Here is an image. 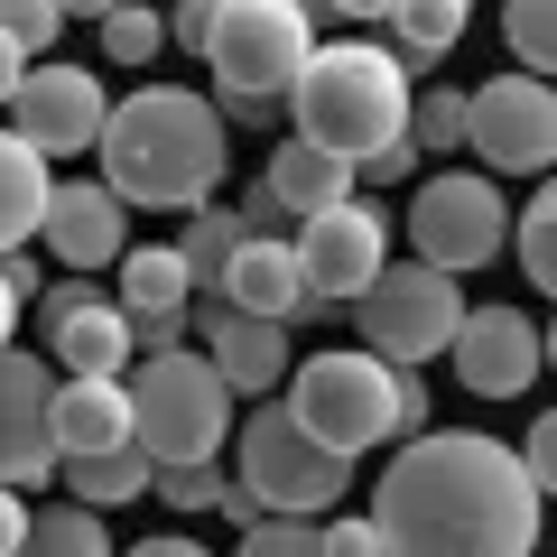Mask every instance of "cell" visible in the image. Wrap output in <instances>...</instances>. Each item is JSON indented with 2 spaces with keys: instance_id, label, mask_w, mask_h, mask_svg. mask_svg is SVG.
<instances>
[{
  "instance_id": "836d02e7",
  "label": "cell",
  "mask_w": 557,
  "mask_h": 557,
  "mask_svg": "<svg viewBox=\"0 0 557 557\" xmlns=\"http://www.w3.org/2000/svg\"><path fill=\"white\" fill-rule=\"evenodd\" d=\"M223 10H233V0H177V10H168V38H177V47H196V57H214Z\"/></svg>"
},
{
  "instance_id": "f35d334b",
  "label": "cell",
  "mask_w": 557,
  "mask_h": 557,
  "mask_svg": "<svg viewBox=\"0 0 557 557\" xmlns=\"http://www.w3.org/2000/svg\"><path fill=\"white\" fill-rule=\"evenodd\" d=\"M20 298H28V288L10 278V260H0V354H20V344H10V335H20Z\"/></svg>"
},
{
  "instance_id": "52a82bcc",
  "label": "cell",
  "mask_w": 557,
  "mask_h": 557,
  "mask_svg": "<svg viewBox=\"0 0 557 557\" xmlns=\"http://www.w3.org/2000/svg\"><path fill=\"white\" fill-rule=\"evenodd\" d=\"M344 456L335 446H317L298 428V409L288 399H260L251 418H242V493L260 502V511H288V520H317L344 502Z\"/></svg>"
},
{
  "instance_id": "6da1fadb",
  "label": "cell",
  "mask_w": 557,
  "mask_h": 557,
  "mask_svg": "<svg viewBox=\"0 0 557 557\" xmlns=\"http://www.w3.org/2000/svg\"><path fill=\"white\" fill-rule=\"evenodd\" d=\"M539 483L502 437H409L381 474V539L391 557H530L539 548Z\"/></svg>"
},
{
  "instance_id": "f6af8a7d",
  "label": "cell",
  "mask_w": 557,
  "mask_h": 557,
  "mask_svg": "<svg viewBox=\"0 0 557 557\" xmlns=\"http://www.w3.org/2000/svg\"><path fill=\"white\" fill-rule=\"evenodd\" d=\"M149 10H177V0H149Z\"/></svg>"
},
{
  "instance_id": "277c9868",
  "label": "cell",
  "mask_w": 557,
  "mask_h": 557,
  "mask_svg": "<svg viewBox=\"0 0 557 557\" xmlns=\"http://www.w3.org/2000/svg\"><path fill=\"white\" fill-rule=\"evenodd\" d=\"M317 10H298V0H233L223 10V28H214V94H223V112L233 121H270V112H288L298 102V84H307V65H317Z\"/></svg>"
},
{
  "instance_id": "2e32d148",
  "label": "cell",
  "mask_w": 557,
  "mask_h": 557,
  "mask_svg": "<svg viewBox=\"0 0 557 557\" xmlns=\"http://www.w3.org/2000/svg\"><path fill=\"white\" fill-rule=\"evenodd\" d=\"M186 298H196V270H186V251H177V242H149V251H131V260H121V307H131L139 362H149V354H177Z\"/></svg>"
},
{
  "instance_id": "ac0fdd59",
  "label": "cell",
  "mask_w": 557,
  "mask_h": 557,
  "mask_svg": "<svg viewBox=\"0 0 557 557\" xmlns=\"http://www.w3.org/2000/svg\"><path fill=\"white\" fill-rule=\"evenodd\" d=\"M223 307L233 317H270V325H288L307 307V270H298V242H270V233H251L233 251V270H223Z\"/></svg>"
},
{
  "instance_id": "9a60e30c",
  "label": "cell",
  "mask_w": 557,
  "mask_h": 557,
  "mask_svg": "<svg viewBox=\"0 0 557 557\" xmlns=\"http://www.w3.org/2000/svg\"><path fill=\"white\" fill-rule=\"evenodd\" d=\"M539 362H548V335H539L520 307H474L465 335H456V381H465V391H483V399L530 391Z\"/></svg>"
},
{
  "instance_id": "4316f807",
  "label": "cell",
  "mask_w": 557,
  "mask_h": 557,
  "mask_svg": "<svg viewBox=\"0 0 557 557\" xmlns=\"http://www.w3.org/2000/svg\"><path fill=\"white\" fill-rule=\"evenodd\" d=\"M520 270H530L539 288L557 298V177H539L530 214H520Z\"/></svg>"
},
{
  "instance_id": "5bb4252c",
  "label": "cell",
  "mask_w": 557,
  "mask_h": 557,
  "mask_svg": "<svg viewBox=\"0 0 557 557\" xmlns=\"http://www.w3.org/2000/svg\"><path fill=\"white\" fill-rule=\"evenodd\" d=\"M47 344H57V362L75 381H131V307L121 298H94L84 278H65V288H47Z\"/></svg>"
},
{
  "instance_id": "7c38bea8",
  "label": "cell",
  "mask_w": 557,
  "mask_h": 557,
  "mask_svg": "<svg viewBox=\"0 0 557 557\" xmlns=\"http://www.w3.org/2000/svg\"><path fill=\"white\" fill-rule=\"evenodd\" d=\"M298 270H307V298H372V278L391 270V223L372 214V205H335V214H317L298 233Z\"/></svg>"
},
{
  "instance_id": "7a4b0ae2",
  "label": "cell",
  "mask_w": 557,
  "mask_h": 557,
  "mask_svg": "<svg viewBox=\"0 0 557 557\" xmlns=\"http://www.w3.org/2000/svg\"><path fill=\"white\" fill-rule=\"evenodd\" d=\"M223 177V112L205 94H131L112 102V131H102V186L121 205H159V214H205Z\"/></svg>"
},
{
  "instance_id": "4fadbf2b",
  "label": "cell",
  "mask_w": 557,
  "mask_h": 557,
  "mask_svg": "<svg viewBox=\"0 0 557 557\" xmlns=\"http://www.w3.org/2000/svg\"><path fill=\"white\" fill-rule=\"evenodd\" d=\"M10 112H20V139L38 159L102 149V131H112V102H102V84L84 75V65H28V84H20Z\"/></svg>"
},
{
  "instance_id": "8d00e7d4",
  "label": "cell",
  "mask_w": 557,
  "mask_h": 557,
  "mask_svg": "<svg viewBox=\"0 0 557 557\" xmlns=\"http://www.w3.org/2000/svg\"><path fill=\"white\" fill-rule=\"evenodd\" d=\"M28 530H38V511H20V493H0V557H28Z\"/></svg>"
},
{
  "instance_id": "e0dca14e",
  "label": "cell",
  "mask_w": 557,
  "mask_h": 557,
  "mask_svg": "<svg viewBox=\"0 0 557 557\" xmlns=\"http://www.w3.org/2000/svg\"><path fill=\"white\" fill-rule=\"evenodd\" d=\"M121 214H131V205H121L112 186H57L38 242H57L65 270H102V260H131V223Z\"/></svg>"
},
{
  "instance_id": "f546056e",
  "label": "cell",
  "mask_w": 557,
  "mask_h": 557,
  "mask_svg": "<svg viewBox=\"0 0 557 557\" xmlns=\"http://www.w3.org/2000/svg\"><path fill=\"white\" fill-rule=\"evenodd\" d=\"M465 131H474V94H446V84H437V94H418V112H409L418 149H456Z\"/></svg>"
},
{
  "instance_id": "ffe728a7",
  "label": "cell",
  "mask_w": 557,
  "mask_h": 557,
  "mask_svg": "<svg viewBox=\"0 0 557 557\" xmlns=\"http://www.w3.org/2000/svg\"><path fill=\"white\" fill-rule=\"evenodd\" d=\"M354 168L335 159V149H307V139H288L270 159V196H278V214H298V223H317V214H335V205H354Z\"/></svg>"
},
{
  "instance_id": "44dd1931",
  "label": "cell",
  "mask_w": 557,
  "mask_h": 557,
  "mask_svg": "<svg viewBox=\"0 0 557 557\" xmlns=\"http://www.w3.org/2000/svg\"><path fill=\"white\" fill-rule=\"evenodd\" d=\"M214 372L233 381V391H278V381H288V325L223 307L214 317Z\"/></svg>"
},
{
  "instance_id": "7bdbcfd3",
  "label": "cell",
  "mask_w": 557,
  "mask_h": 557,
  "mask_svg": "<svg viewBox=\"0 0 557 557\" xmlns=\"http://www.w3.org/2000/svg\"><path fill=\"white\" fill-rule=\"evenodd\" d=\"M121 0H65V20H112Z\"/></svg>"
},
{
  "instance_id": "1f68e13d",
  "label": "cell",
  "mask_w": 557,
  "mask_h": 557,
  "mask_svg": "<svg viewBox=\"0 0 557 557\" xmlns=\"http://www.w3.org/2000/svg\"><path fill=\"white\" fill-rule=\"evenodd\" d=\"M159 483H168V502H177V511H223V493H233V474H223V465H159Z\"/></svg>"
},
{
  "instance_id": "603a6c76",
  "label": "cell",
  "mask_w": 557,
  "mask_h": 557,
  "mask_svg": "<svg viewBox=\"0 0 557 557\" xmlns=\"http://www.w3.org/2000/svg\"><path fill=\"white\" fill-rule=\"evenodd\" d=\"M149 483H159V456H149V446H112V456H65V502H84V511L139 502Z\"/></svg>"
},
{
  "instance_id": "8fae6325",
  "label": "cell",
  "mask_w": 557,
  "mask_h": 557,
  "mask_svg": "<svg viewBox=\"0 0 557 557\" xmlns=\"http://www.w3.org/2000/svg\"><path fill=\"white\" fill-rule=\"evenodd\" d=\"M65 474L57 456V372L38 354H0V493Z\"/></svg>"
},
{
  "instance_id": "d590c367",
  "label": "cell",
  "mask_w": 557,
  "mask_h": 557,
  "mask_svg": "<svg viewBox=\"0 0 557 557\" xmlns=\"http://www.w3.org/2000/svg\"><path fill=\"white\" fill-rule=\"evenodd\" d=\"M325 557H391L381 520H325Z\"/></svg>"
},
{
  "instance_id": "7402d4cb",
  "label": "cell",
  "mask_w": 557,
  "mask_h": 557,
  "mask_svg": "<svg viewBox=\"0 0 557 557\" xmlns=\"http://www.w3.org/2000/svg\"><path fill=\"white\" fill-rule=\"evenodd\" d=\"M47 196H57V177H47V159L28 149L20 131H0V260L20 251L28 233H47Z\"/></svg>"
},
{
  "instance_id": "83f0119b",
  "label": "cell",
  "mask_w": 557,
  "mask_h": 557,
  "mask_svg": "<svg viewBox=\"0 0 557 557\" xmlns=\"http://www.w3.org/2000/svg\"><path fill=\"white\" fill-rule=\"evenodd\" d=\"M102 47H112V65H149L168 47V10H149V0H121L112 20H102Z\"/></svg>"
},
{
  "instance_id": "d6a6232c",
  "label": "cell",
  "mask_w": 557,
  "mask_h": 557,
  "mask_svg": "<svg viewBox=\"0 0 557 557\" xmlns=\"http://www.w3.org/2000/svg\"><path fill=\"white\" fill-rule=\"evenodd\" d=\"M0 28H10L28 57H47V47H57V28H65V0H0Z\"/></svg>"
},
{
  "instance_id": "3957f363",
  "label": "cell",
  "mask_w": 557,
  "mask_h": 557,
  "mask_svg": "<svg viewBox=\"0 0 557 557\" xmlns=\"http://www.w3.org/2000/svg\"><path fill=\"white\" fill-rule=\"evenodd\" d=\"M288 112H298V139H307V149H335V159L362 177L381 149L409 139L418 84H409V65H399L391 47L344 38V47H317V65H307V84H298Z\"/></svg>"
},
{
  "instance_id": "f1b7e54d",
  "label": "cell",
  "mask_w": 557,
  "mask_h": 557,
  "mask_svg": "<svg viewBox=\"0 0 557 557\" xmlns=\"http://www.w3.org/2000/svg\"><path fill=\"white\" fill-rule=\"evenodd\" d=\"M502 28H511L520 65L548 84V75H557V0H511V10H502Z\"/></svg>"
},
{
  "instance_id": "4dcf8cb0",
  "label": "cell",
  "mask_w": 557,
  "mask_h": 557,
  "mask_svg": "<svg viewBox=\"0 0 557 557\" xmlns=\"http://www.w3.org/2000/svg\"><path fill=\"white\" fill-rule=\"evenodd\" d=\"M242 557H325V530H317V520L270 511V520H251V530H242Z\"/></svg>"
},
{
  "instance_id": "ab89813d",
  "label": "cell",
  "mask_w": 557,
  "mask_h": 557,
  "mask_svg": "<svg viewBox=\"0 0 557 557\" xmlns=\"http://www.w3.org/2000/svg\"><path fill=\"white\" fill-rule=\"evenodd\" d=\"M409 168H418V139H399V149H381V159L362 168V177H409Z\"/></svg>"
},
{
  "instance_id": "9c48e42d",
  "label": "cell",
  "mask_w": 557,
  "mask_h": 557,
  "mask_svg": "<svg viewBox=\"0 0 557 557\" xmlns=\"http://www.w3.org/2000/svg\"><path fill=\"white\" fill-rule=\"evenodd\" d=\"M502 233H511V205H502L493 177H428L409 205V242L428 270H483V260L502 251Z\"/></svg>"
},
{
  "instance_id": "bcb514c9",
  "label": "cell",
  "mask_w": 557,
  "mask_h": 557,
  "mask_svg": "<svg viewBox=\"0 0 557 557\" xmlns=\"http://www.w3.org/2000/svg\"><path fill=\"white\" fill-rule=\"evenodd\" d=\"M298 10H325V0H298Z\"/></svg>"
},
{
  "instance_id": "5b68a950",
  "label": "cell",
  "mask_w": 557,
  "mask_h": 557,
  "mask_svg": "<svg viewBox=\"0 0 557 557\" xmlns=\"http://www.w3.org/2000/svg\"><path fill=\"white\" fill-rule=\"evenodd\" d=\"M131 428L159 465H214L233 428V381L214 372V354H149L131 372Z\"/></svg>"
},
{
  "instance_id": "30bf717a",
  "label": "cell",
  "mask_w": 557,
  "mask_h": 557,
  "mask_svg": "<svg viewBox=\"0 0 557 557\" xmlns=\"http://www.w3.org/2000/svg\"><path fill=\"white\" fill-rule=\"evenodd\" d=\"M474 159L483 168H520V177H539V168H557V94L539 75H493L474 84Z\"/></svg>"
},
{
  "instance_id": "d4e9b609",
  "label": "cell",
  "mask_w": 557,
  "mask_h": 557,
  "mask_svg": "<svg viewBox=\"0 0 557 557\" xmlns=\"http://www.w3.org/2000/svg\"><path fill=\"white\" fill-rule=\"evenodd\" d=\"M251 242V223L223 214V205H205V214H186V270H196V288H223V270H233V251Z\"/></svg>"
},
{
  "instance_id": "60d3db41",
  "label": "cell",
  "mask_w": 557,
  "mask_h": 557,
  "mask_svg": "<svg viewBox=\"0 0 557 557\" xmlns=\"http://www.w3.org/2000/svg\"><path fill=\"white\" fill-rule=\"evenodd\" d=\"M131 557H205V548H196V539H168V530H159V539H139Z\"/></svg>"
},
{
  "instance_id": "ba28073f",
  "label": "cell",
  "mask_w": 557,
  "mask_h": 557,
  "mask_svg": "<svg viewBox=\"0 0 557 557\" xmlns=\"http://www.w3.org/2000/svg\"><path fill=\"white\" fill-rule=\"evenodd\" d=\"M465 335V298H456V278L428 270V260H409V270H381L372 278V298H362V344H372L381 362H428V354H456Z\"/></svg>"
},
{
  "instance_id": "484cf974",
  "label": "cell",
  "mask_w": 557,
  "mask_h": 557,
  "mask_svg": "<svg viewBox=\"0 0 557 557\" xmlns=\"http://www.w3.org/2000/svg\"><path fill=\"white\" fill-rule=\"evenodd\" d=\"M28 557H112V539H102V511H84V502H57V511H38V530H28Z\"/></svg>"
},
{
  "instance_id": "8992f818",
  "label": "cell",
  "mask_w": 557,
  "mask_h": 557,
  "mask_svg": "<svg viewBox=\"0 0 557 557\" xmlns=\"http://www.w3.org/2000/svg\"><path fill=\"white\" fill-rule=\"evenodd\" d=\"M409 391H418V372H399V362H381V354H317L288 381V409H298V428L317 446L362 456V446H381L399 428V399Z\"/></svg>"
},
{
  "instance_id": "cb8c5ba5",
  "label": "cell",
  "mask_w": 557,
  "mask_h": 557,
  "mask_svg": "<svg viewBox=\"0 0 557 557\" xmlns=\"http://www.w3.org/2000/svg\"><path fill=\"white\" fill-rule=\"evenodd\" d=\"M465 10H474V0H391V57L399 65H437L446 47L465 38Z\"/></svg>"
},
{
  "instance_id": "74e56055",
  "label": "cell",
  "mask_w": 557,
  "mask_h": 557,
  "mask_svg": "<svg viewBox=\"0 0 557 557\" xmlns=\"http://www.w3.org/2000/svg\"><path fill=\"white\" fill-rule=\"evenodd\" d=\"M20 84H28V47L0 28V102H20Z\"/></svg>"
},
{
  "instance_id": "e575fe53",
  "label": "cell",
  "mask_w": 557,
  "mask_h": 557,
  "mask_svg": "<svg viewBox=\"0 0 557 557\" xmlns=\"http://www.w3.org/2000/svg\"><path fill=\"white\" fill-rule=\"evenodd\" d=\"M520 465H530V483L557 502V409H539V428H530V446H520Z\"/></svg>"
},
{
  "instance_id": "ee69618b",
  "label": "cell",
  "mask_w": 557,
  "mask_h": 557,
  "mask_svg": "<svg viewBox=\"0 0 557 557\" xmlns=\"http://www.w3.org/2000/svg\"><path fill=\"white\" fill-rule=\"evenodd\" d=\"M548 362H557V325H548Z\"/></svg>"
},
{
  "instance_id": "b9f144b4",
  "label": "cell",
  "mask_w": 557,
  "mask_h": 557,
  "mask_svg": "<svg viewBox=\"0 0 557 557\" xmlns=\"http://www.w3.org/2000/svg\"><path fill=\"white\" fill-rule=\"evenodd\" d=\"M325 10H344V20H391V0H325Z\"/></svg>"
},
{
  "instance_id": "d6986e66",
  "label": "cell",
  "mask_w": 557,
  "mask_h": 557,
  "mask_svg": "<svg viewBox=\"0 0 557 557\" xmlns=\"http://www.w3.org/2000/svg\"><path fill=\"white\" fill-rule=\"evenodd\" d=\"M112 446H139L131 381H57V456H112Z\"/></svg>"
}]
</instances>
